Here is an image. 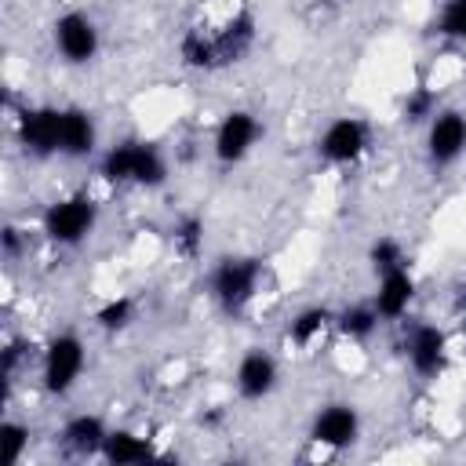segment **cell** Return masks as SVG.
<instances>
[{
	"instance_id": "6da1fadb",
	"label": "cell",
	"mask_w": 466,
	"mask_h": 466,
	"mask_svg": "<svg viewBox=\"0 0 466 466\" xmlns=\"http://www.w3.org/2000/svg\"><path fill=\"white\" fill-rule=\"evenodd\" d=\"M255 44V18L251 11H237L222 25H189L178 40V55L193 69H222L248 55Z\"/></svg>"
},
{
	"instance_id": "7a4b0ae2",
	"label": "cell",
	"mask_w": 466,
	"mask_h": 466,
	"mask_svg": "<svg viewBox=\"0 0 466 466\" xmlns=\"http://www.w3.org/2000/svg\"><path fill=\"white\" fill-rule=\"evenodd\" d=\"M98 175L106 182L116 186H142V189H157L167 182V160L153 142L142 138H124L116 146H109L98 160Z\"/></svg>"
},
{
	"instance_id": "3957f363",
	"label": "cell",
	"mask_w": 466,
	"mask_h": 466,
	"mask_svg": "<svg viewBox=\"0 0 466 466\" xmlns=\"http://www.w3.org/2000/svg\"><path fill=\"white\" fill-rule=\"evenodd\" d=\"M95 222H98V204L95 197L87 193H69V197H58L44 208L40 215V229L51 244L58 248H76L84 244L91 233H95Z\"/></svg>"
},
{
	"instance_id": "277c9868",
	"label": "cell",
	"mask_w": 466,
	"mask_h": 466,
	"mask_svg": "<svg viewBox=\"0 0 466 466\" xmlns=\"http://www.w3.org/2000/svg\"><path fill=\"white\" fill-rule=\"evenodd\" d=\"M258 280H262V258L226 255V258L215 262V269L208 277V288H211V299L226 313H240L258 295Z\"/></svg>"
},
{
	"instance_id": "5b68a950",
	"label": "cell",
	"mask_w": 466,
	"mask_h": 466,
	"mask_svg": "<svg viewBox=\"0 0 466 466\" xmlns=\"http://www.w3.org/2000/svg\"><path fill=\"white\" fill-rule=\"evenodd\" d=\"M84 364H87V350H84L80 335H73V331L55 335V339L44 346V357H40L44 390L55 393V397H66V393L80 382Z\"/></svg>"
},
{
	"instance_id": "8992f818",
	"label": "cell",
	"mask_w": 466,
	"mask_h": 466,
	"mask_svg": "<svg viewBox=\"0 0 466 466\" xmlns=\"http://www.w3.org/2000/svg\"><path fill=\"white\" fill-rule=\"evenodd\" d=\"M51 44H55V51H58L62 62L87 66L98 55L102 36H98V25H95L91 15H84V11H62L55 18V25H51Z\"/></svg>"
},
{
	"instance_id": "52a82bcc",
	"label": "cell",
	"mask_w": 466,
	"mask_h": 466,
	"mask_svg": "<svg viewBox=\"0 0 466 466\" xmlns=\"http://www.w3.org/2000/svg\"><path fill=\"white\" fill-rule=\"evenodd\" d=\"M368 146H371V127L360 116H335L317 138V157L324 164L346 167L357 164L368 153Z\"/></svg>"
},
{
	"instance_id": "ba28073f",
	"label": "cell",
	"mask_w": 466,
	"mask_h": 466,
	"mask_svg": "<svg viewBox=\"0 0 466 466\" xmlns=\"http://www.w3.org/2000/svg\"><path fill=\"white\" fill-rule=\"evenodd\" d=\"M258 138H262L258 116H255L251 109H229V113L218 120V127H215L211 153H215V160H218L222 167H233V164H240V160L255 149Z\"/></svg>"
},
{
	"instance_id": "9c48e42d",
	"label": "cell",
	"mask_w": 466,
	"mask_h": 466,
	"mask_svg": "<svg viewBox=\"0 0 466 466\" xmlns=\"http://www.w3.org/2000/svg\"><path fill=\"white\" fill-rule=\"evenodd\" d=\"M404 357L419 379H437L448 364V335L430 320H411L404 331Z\"/></svg>"
},
{
	"instance_id": "30bf717a",
	"label": "cell",
	"mask_w": 466,
	"mask_h": 466,
	"mask_svg": "<svg viewBox=\"0 0 466 466\" xmlns=\"http://www.w3.org/2000/svg\"><path fill=\"white\" fill-rule=\"evenodd\" d=\"M466 153V113L462 109H437L426 124V160L430 167H451Z\"/></svg>"
},
{
	"instance_id": "8fae6325",
	"label": "cell",
	"mask_w": 466,
	"mask_h": 466,
	"mask_svg": "<svg viewBox=\"0 0 466 466\" xmlns=\"http://www.w3.org/2000/svg\"><path fill=\"white\" fill-rule=\"evenodd\" d=\"M62 109L58 106H29L18 116V142L29 157H58Z\"/></svg>"
},
{
	"instance_id": "7c38bea8",
	"label": "cell",
	"mask_w": 466,
	"mask_h": 466,
	"mask_svg": "<svg viewBox=\"0 0 466 466\" xmlns=\"http://www.w3.org/2000/svg\"><path fill=\"white\" fill-rule=\"evenodd\" d=\"M357 437H360V415L353 404H342V400L324 404L309 422V441L320 448H331V451L350 448Z\"/></svg>"
},
{
	"instance_id": "4fadbf2b",
	"label": "cell",
	"mask_w": 466,
	"mask_h": 466,
	"mask_svg": "<svg viewBox=\"0 0 466 466\" xmlns=\"http://www.w3.org/2000/svg\"><path fill=\"white\" fill-rule=\"evenodd\" d=\"M277 379H280V368L273 360V353L251 346L240 360H237V371H233V382H237V393L244 400H262L277 390Z\"/></svg>"
},
{
	"instance_id": "5bb4252c",
	"label": "cell",
	"mask_w": 466,
	"mask_h": 466,
	"mask_svg": "<svg viewBox=\"0 0 466 466\" xmlns=\"http://www.w3.org/2000/svg\"><path fill=\"white\" fill-rule=\"evenodd\" d=\"M98 149V124L80 106H62V131H58V157L84 160Z\"/></svg>"
},
{
	"instance_id": "9a60e30c",
	"label": "cell",
	"mask_w": 466,
	"mask_h": 466,
	"mask_svg": "<svg viewBox=\"0 0 466 466\" xmlns=\"http://www.w3.org/2000/svg\"><path fill=\"white\" fill-rule=\"evenodd\" d=\"M411 299H415V277H411L408 266H397V269L379 273V288L371 295V306L379 309L382 320H400L408 313Z\"/></svg>"
},
{
	"instance_id": "2e32d148",
	"label": "cell",
	"mask_w": 466,
	"mask_h": 466,
	"mask_svg": "<svg viewBox=\"0 0 466 466\" xmlns=\"http://www.w3.org/2000/svg\"><path fill=\"white\" fill-rule=\"evenodd\" d=\"M106 437H109V430H106V422H102L98 415H73V419L58 430V444H62L69 455H76V459L102 455Z\"/></svg>"
},
{
	"instance_id": "e0dca14e",
	"label": "cell",
	"mask_w": 466,
	"mask_h": 466,
	"mask_svg": "<svg viewBox=\"0 0 466 466\" xmlns=\"http://www.w3.org/2000/svg\"><path fill=\"white\" fill-rule=\"evenodd\" d=\"M102 459L113 462V466H135V462L153 459V448H149L146 437H138L131 430H109L106 448H102Z\"/></svg>"
},
{
	"instance_id": "ac0fdd59",
	"label": "cell",
	"mask_w": 466,
	"mask_h": 466,
	"mask_svg": "<svg viewBox=\"0 0 466 466\" xmlns=\"http://www.w3.org/2000/svg\"><path fill=\"white\" fill-rule=\"evenodd\" d=\"M331 324H335V313H331L328 306H306V309H299V313L291 317L288 339H291L295 346H313Z\"/></svg>"
},
{
	"instance_id": "d6986e66",
	"label": "cell",
	"mask_w": 466,
	"mask_h": 466,
	"mask_svg": "<svg viewBox=\"0 0 466 466\" xmlns=\"http://www.w3.org/2000/svg\"><path fill=\"white\" fill-rule=\"evenodd\" d=\"M379 309L371 302H357V306H346L342 313H335V328L346 335V339H368L375 328H379Z\"/></svg>"
},
{
	"instance_id": "ffe728a7",
	"label": "cell",
	"mask_w": 466,
	"mask_h": 466,
	"mask_svg": "<svg viewBox=\"0 0 466 466\" xmlns=\"http://www.w3.org/2000/svg\"><path fill=\"white\" fill-rule=\"evenodd\" d=\"M433 33L444 40L466 44V0H444L433 18Z\"/></svg>"
},
{
	"instance_id": "44dd1931",
	"label": "cell",
	"mask_w": 466,
	"mask_h": 466,
	"mask_svg": "<svg viewBox=\"0 0 466 466\" xmlns=\"http://www.w3.org/2000/svg\"><path fill=\"white\" fill-rule=\"evenodd\" d=\"M171 240H175L178 255L197 258L200 248H204V222H200V215H182V218L175 222V229H171Z\"/></svg>"
},
{
	"instance_id": "7402d4cb",
	"label": "cell",
	"mask_w": 466,
	"mask_h": 466,
	"mask_svg": "<svg viewBox=\"0 0 466 466\" xmlns=\"http://www.w3.org/2000/svg\"><path fill=\"white\" fill-rule=\"evenodd\" d=\"M131 320H135V299H127V295L109 299V302L98 306V313H95V324H98L102 331H124Z\"/></svg>"
},
{
	"instance_id": "603a6c76",
	"label": "cell",
	"mask_w": 466,
	"mask_h": 466,
	"mask_svg": "<svg viewBox=\"0 0 466 466\" xmlns=\"http://www.w3.org/2000/svg\"><path fill=\"white\" fill-rule=\"evenodd\" d=\"M0 448H4V462H7V466L22 462V455H25V448H29V426L7 419V422L0 426Z\"/></svg>"
},
{
	"instance_id": "cb8c5ba5",
	"label": "cell",
	"mask_w": 466,
	"mask_h": 466,
	"mask_svg": "<svg viewBox=\"0 0 466 466\" xmlns=\"http://www.w3.org/2000/svg\"><path fill=\"white\" fill-rule=\"evenodd\" d=\"M437 113V91L433 87H415L404 98V120L408 124H430Z\"/></svg>"
},
{
	"instance_id": "d4e9b609",
	"label": "cell",
	"mask_w": 466,
	"mask_h": 466,
	"mask_svg": "<svg viewBox=\"0 0 466 466\" xmlns=\"http://www.w3.org/2000/svg\"><path fill=\"white\" fill-rule=\"evenodd\" d=\"M368 258H371V269H375V273H386V269L408 266V255H404L400 240H393V237H379V240L371 244Z\"/></svg>"
},
{
	"instance_id": "484cf974",
	"label": "cell",
	"mask_w": 466,
	"mask_h": 466,
	"mask_svg": "<svg viewBox=\"0 0 466 466\" xmlns=\"http://www.w3.org/2000/svg\"><path fill=\"white\" fill-rule=\"evenodd\" d=\"M18 255H22V233H18L15 226H7V229H4V258L15 262Z\"/></svg>"
},
{
	"instance_id": "4316f807",
	"label": "cell",
	"mask_w": 466,
	"mask_h": 466,
	"mask_svg": "<svg viewBox=\"0 0 466 466\" xmlns=\"http://www.w3.org/2000/svg\"><path fill=\"white\" fill-rule=\"evenodd\" d=\"M459 328H462V335H466V309H462V317H459Z\"/></svg>"
}]
</instances>
